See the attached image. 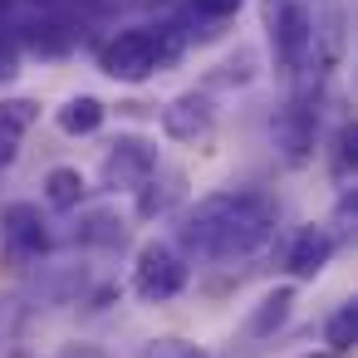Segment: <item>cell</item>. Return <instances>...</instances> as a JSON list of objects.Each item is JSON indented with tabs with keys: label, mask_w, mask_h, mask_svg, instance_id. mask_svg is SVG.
Instances as JSON below:
<instances>
[{
	"label": "cell",
	"mask_w": 358,
	"mask_h": 358,
	"mask_svg": "<svg viewBox=\"0 0 358 358\" xmlns=\"http://www.w3.org/2000/svg\"><path fill=\"white\" fill-rule=\"evenodd\" d=\"M177 55V40L167 30H118L103 50H99V69L118 84H143L152 79L167 59Z\"/></svg>",
	"instance_id": "cell-1"
},
{
	"label": "cell",
	"mask_w": 358,
	"mask_h": 358,
	"mask_svg": "<svg viewBox=\"0 0 358 358\" xmlns=\"http://www.w3.org/2000/svg\"><path fill=\"white\" fill-rule=\"evenodd\" d=\"M275 231V201L260 196V192H231V206H226V221L206 250V260H236V255H250L270 241Z\"/></svg>",
	"instance_id": "cell-2"
},
{
	"label": "cell",
	"mask_w": 358,
	"mask_h": 358,
	"mask_svg": "<svg viewBox=\"0 0 358 358\" xmlns=\"http://www.w3.org/2000/svg\"><path fill=\"white\" fill-rule=\"evenodd\" d=\"M133 289L148 304L177 299L187 289V260H182V250H172L167 241H148L138 250V265H133Z\"/></svg>",
	"instance_id": "cell-3"
},
{
	"label": "cell",
	"mask_w": 358,
	"mask_h": 358,
	"mask_svg": "<svg viewBox=\"0 0 358 358\" xmlns=\"http://www.w3.org/2000/svg\"><path fill=\"white\" fill-rule=\"evenodd\" d=\"M270 45H275L280 69H289V74H299L314 59V10L304 0H280V6H270Z\"/></svg>",
	"instance_id": "cell-4"
},
{
	"label": "cell",
	"mask_w": 358,
	"mask_h": 358,
	"mask_svg": "<svg viewBox=\"0 0 358 358\" xmlns=\"http://www.w3.org/2000/svg\"><path fill=\"white\" fill-rule=\"evenodd\" d=\"M152 172H157V148L148 138H133V133L113 138L108 152H103V167H99L108 192H138Z\"/></svg>",
	"instance_id": "cell-5"
},
{
	"label": "cell",
	"mask_w": 358,
	"mask_h": 358,
	"mask_svg": "<svg viewBox=\"0 0 358 358\" xmlns=\"http://www.w3.org/2000/svg\"><path fill=\"white\" fill-rule=\"evenodd\" d=\"M270 133H275V148H280L285 167H304V162L314 157V133H319L314 99H309V94H294V99L275 113Z\"/></svg>",
	"instance_id": "cell-6"
},
{
	"label": "cell",
	"mask_w": 358,
	"mask_h": 358,
	"mask_svg": "<svg viewBox=\"0 0 358 358\" xmlns=\"http://www.w3.org/2000/svg\"><path fill=\"white\" fill-rule=\"evenodd\" d=\"M211 128H216V108H211V99L196 94V89L177 94V99L162 108V133H167L172 143H201Z\"/></svg>",
	"instance_id": "cell-7"
},
{
	"label": "cell",
	"mask_w": 358,
	"mask_h": 358,
	"mask_svg": "<svg viewBox=\"0 0 358 358\" xmlns=\"http://www.w3.org/2000/svg\"><path fill=\"white\" fill-rule=\"evenodd\" d=\"M0 241H6L15 255H40V250L50 245V231H45L40 206H30V201H10L6 211H0Z\"/></svg>",
	"instance_id": "cell-8"
},
{
	"label": "cell",
	"mask_w": 358,
	"mask_h": 358,
	"mask_svg": "<svg viewBox=\"0 0 358 358\" xmlns=\"http://www.w3.org/2000/svg\"><path fill=\"white\" fill-rule=\"evenodd\" d=\"M329 255H334V236L324 226H304V231H294V241L285 250V270L294 280H314L329 265Z\"/></svg>",
	"instance_id": "cell-9"
},
{
	"label": "cell",
	"mask_w": 358,
	"mask_h": 358,
	"mask_svg": "<svg viewBox=\"0 0 358 358\" xmlns=\"http://www.w3.org/2000/svg\"><path fill=\"white\" fill-rule=\"evenodd\" d=\"M289 309H294V289H289V285L270 289V294L250 309V319H245V338H270L275 329H285Z\"/></svg>",
	"instance_id": "cell-10"
},
{
	"label": "cell",
	"mask_w": 358,
	"mask_h": 358,
	"mask_svg": "<svg viewBox=\"0 0 358 358\" xmlns=\"http://www.w3.org/2000/svg\"><path fill=\"white\" fill-rule=\"evenodd\" d=\"M103 113H108V108H103L94 94H79V99H69V103L55 113V123H59L69 138H89V133L103 128Z\"/></svg>",
	"instance_id": "cell-11"
},
{
	"label": "cell",
	"mask_w": 358,
	"mask_h": 358,
	"mask_svg": "<svg viewBox=\"0 0 358 358\" xmlns=\"http://www.w3.org/2000/svg\"><path fill=\"white\" fill-rule=\"evenodd\" d=\"M84 192H89V182H84L79 167H50V177H45V201H50L55 211H74V206L84 201Z\"/></svg>",
	"instance_id": "cell-12"
},
{
	"label": "cell",
	"mask_w": 358,
	"mask_h": 358,
	"mask_svg": "<svg viewBox=\"0 0 358 358\" xmlns=\"http://www.w3.org/2000/svg\"><path fill=\"white\" fill-rule=\"evenodd\" d=\"M177 196H182V177H177V172H167V177L157 182V172H152V177L138 187V216H143V221H152V216H162Z\"/></svg>",
	"instance_id": "cell-13"
},
{
	"label": "cell",
	"mask_w": 358,
	"mask_h": 358,
	"mask_svg": "<svg viewBox=\"0 0 358 358\" xmlns=\"http://www.w3.org/2000/svg\"><path fill=\"white\" fill-rule=\"evenodd\" d=\"M324 353H334V358H343V353H353V343H358V304H338L334 314H329V324H324Z\"/></svg>",
	"instance_id": "cell-14"
},
{
	"label": "cell",
	"mask_w": 358,
	"mask_h": 358,
	"mask_svg": "<svg viewBox=\"0 0 358 358\" xmlns=\"http://www.w3.org/2000/svg\"><path fill=\"white\" fill-rule=\"evenodd\" d=\"M25 45H30V50H40V55H59V50H69V30H64L59 20L40 15V20H30V25H25Z\"/></svg>",
	"instance_id": "cell-15"
},
{
	"label": "cell",
	"mask_w": 358,
	"mask_h": 358,
	"mask_svg": "<svg viewBox=\"0 0 358 358\" xmlns=\"http://www.w3.org/2000/svg\"><path fill=\"white\" fill-rule=\"evenodd\" d=\"M35 118H40L35 99H6V103H0V133H10V138H20L25 128H35Z\"/></svg>",
	"instance_id": "cell-16"
},
{
	"label": "cell",
	"mask_w": 358,
	"mask_h": 358,
	"mask_svg": "<svg viewBox=\"0 0 358 358\" xmlns=\"http://www.w3.org/2000/svg\"><path fill=\"white\" fill-rule=\"evenodd\" d=\"M148 358H211V353H201V348L187 343V338H157V343L148 348Z\"/></svg>",
	"instance_id": "cell-17"
},
{
	"label": "cell",
	"mask_w": 358,
	"mask_h": 358,
	"mask_svg": "<svg viewBox=\"0 0 358 358\" xmlns=\"http://www.w3.org/2000/svg\"><path fill=\"white\" fill-rule=\"evenodd\" d=\"M353 148H358V128L343 123V128H338V148H334V167H338V177H348V167H353Z\"/></svg>",
	"instance_id": "cell-18"
},
{
	"label": "cell",
	"mask_w": 358,
	"mask_h": 358,
	"mask_svg": "<svg viewBox=\"0 0 358 358\" xmlns=\"http://www.w3.org/2000/svg\"><path fill=\"white\" fill-rule=\"evenodd\" d=\"M241 6H245V0H192V10L206 15V20H226V15H236Z\"/></svg>",
	"instance_id": "cell-19"
},
{
	"label": "cell",
	"mask_w": 358,
	"mask_h": 358,
	"mask_svg": "<svg viewBox=\"0 0 358 358\" xmlns=\"http://www.w3.org/2000/svg\"><path fill=\"white\" fill-rule=\"evenodd\" d=\"M15 157H20V138L0 133V172H10V167H15Z\"/></svg>",
	"instance_id": "cell-20"
},
{
	"label": "cell",
	"mask_w": 358,
	"mask_h": 358,
	"mask_svg": "<svg viewBox=\"0 0 358 358\" xmlns=\"http://www.w3.org/2000/svg\"><path fill=\"white\" fill-rule=\"evenodd\" d=\"M20 74V59H15V50L10 45H0V84H10Z\"/></svg>",
	"instance_id": "cell-21"
},
{
	"label": "cell",
	"mask_w": 358,
	"mask_h": 358,
	"mask_svg": "<svg viewBox=\"0 0 358 358\" xmlns=\"http://www.w3.org/2000/svg\"><path fill=\"white\" fill-rule=\"evenodd\" d=\"M299 358H334V353H299Z\"/></svg>",
	"instance_id": "cell-22"
}]
</instances>
